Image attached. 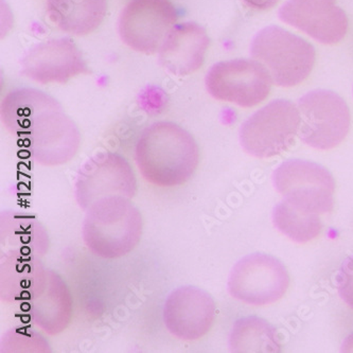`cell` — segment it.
<instances>
[{
  "mask_svg": "<svg viewBox=\"0 0 353 353\" xmlns=\"http://www.w3.org/2000/svg\"><path fill=\"white\" fill-rule=\"evenodd\" d=\"M209 44L208 34L199 23L175 25L159 49V65L174 76L194 74L204 64Z\"/></svg>",
  "mask_w": 353,
  "mask_h": 353,
  "instance_id": "obj_15",
  "label": "cell"
},
{
  "mask_svg": "<svg viewBox=\"0 0 353 353\" xmlns=\"http://www.w3.org/2000/svg\"><path fill=\"white\" fill-rule=\"evenodd\" d=\"M242 3L252 11H266L275 7L280 0H241Z\"/></svg>",
  "mask_w": 353,
  "mask_h": 353,
  "instance_id": "obj_24",
  "label": "cell"
},
{
  "mask_svg": "<svg viewBox=\"0 0 353 353\" xmlns=\"http://www.w3.org/2000/svg\"><path fill=\"white\" fill-rule=\"evenodd\" d=\"M230 350L234 353H276L281 351L275 327L257 316L238 319L230 335Z\"/></svg>",
  "mask_w": 353,
  "mask_h": 353,
  "instance_id": "obj_20",
  "label": "cell"
},
{
  "mask_svg": "<svg viewBox=\"0 0 353 353\" xmlns=\"http://www.w3.org/2000/svg\"><path fill=\"white\" fill-rule=\"evenodd\" d=\"M21 74L39 84H65L86 74L88 66L72 39H51L35 45L21 59Z\"/></svg>",
  "mask_w": 353,
  "mask_h": 353,
  "instance_id": "obj_13",
  "label": "cell"
},
{
  "mask_svg": "<svg viewBox=\"0 0 353 353\" xmlns=\"http://www.w3.org/2000/svg\"><path fill=\"white\" fill-rule=\"evenodd\" d=\"M250 55L268 68L280 88L299 85L312 72L316 52L312 44L277 26L264 28L252 39Z\"/></svg>",
  "mask_w": 353,
  "mask_h": 353,
  "instance_id": "obj_4",
  "label": "cell"
},
{
  "mask_svg": "<svg viewBox=\"0 0 353 353\" xmlns=\"http://www.w3.org/2000/svg\"><path fill=\"white\" fill-rule=\"evenodd\" d=\"M33 323L49 335L66 330L74 314V299L66 282L59 274L48 271L44 290L26 303Z\"/></svg>",
  "mask_w": 353,
  "mask_h": 353,
  "instance_id": "obj_17",
  "label": "cell"
},
{
  "mask_svg": "<svg viewBox=\"0 0 353 353\" xmlns=\"http://www.w3.org/2000/svg\"><path fill=\"white\" fill-rule=\"evenodd\" d=\"M46 12L63 32L85 37L105 19L108 0H47Z\"/></svg>",
  "mask_w": 353,
  "mask_h": 353,
  "instance_id": "obj_18",
  "label": "cell"
},
{
  "mask_svg": "<svg viewBox=\"0 0 353 353\" xmlns=\"http://www.w3.org/2000/svg\"><path fill=\"white\" fill-rule=\"evenodd\" d=\"M74 187L77 202L86 210L103 197L135 196L137 179L125 157L115 152L104 151L90 157L80 168Z\"/></svg>",
  "mask_w": 353,
  "mask_h": 353,
  "instance_id": "obj_10",
  "label": "cell"
},
{
  "mask_svg": "<svg viewBox=\"0 0 353 353\" xmlns=\"http://www.w3.org/2000/svg\"><path fill=\"white\" fill-rule=\"evenodd\" d=\"M336 287L342 301L353 309V255L341 264L336 276Z\"/></svg>",
  "mask_w": 353,
  "mask_h": 353,
  "instance_id": "obj_23",
  "label": "cell"
},
{
  "mask_svg": "<svg viewBox=\"0 0 353 353\" xmlns=\"http://www.w3.org/2000/svg\"><path fill=\"white\" fill-rule=\"evenodd\" d=\"M179 19L171 0H131L120 14V37L137 52L154 54Z\"/></svg>",
  "mask_w": 353,
  "mask_h": 353,
  "instance_id": "obj_11",
  "label": "cell"
},
{
  "mask_svg": "<svg viewBox=\"0 0 353 353\" xmlns=\"http://www.w3.org/2000/svg\"><path fill=\"white\" fill-rule=\"evenodd\" d=\"M0 110L3 125L23 140L41 165H64L78 153V126L50 94L35 88L12 90L3 99Z\"/></svg>",
  "mask_w": 353,
  "mask_h": 353,
  "instance_id": "obj_1",
  "label": "cell"
},
{
  "mask_svg": "<svg viewBox=\"0 0 353 353\" xmlns=\"http://www.w3.org/2000/svg\"><path fill=\"white\" fill-rule=\"evenodd\" d=\"M290 287L287 268L273 256L255 252L236 262L228 278L232 299L250 305H268L285 295Z\"/></svg>",
  "mask_w": 353,
  "mask_h": 353,
  "instance_id": "obj_9",
  "label": "cell"
},
{
  "mask_svg": "<svg viewBox=\"0 0 353 353\" xmlns=\"http://www.w3.org/2000/svg\"><path fill=\"white\" fill-rule=\"evenodd\" d=\"M343 352H353V333L347 337L342 347Z\"/></svg>",
  "mask_w": 353,
  "mask_h": 353,
  "instance_id": "obj_25",
  "label": "cell"
},
{
  "mask_svg": "<svg viewBox=\"0 0 353 353\" xmlns=\"http://www.w3.org/2000/svg\"><path fill=\"white\" fill-rule=\"evenodd\" d=\"M216 315L212 296L192 285L173 290L163 305L165 328L173 336L186 342L204 337L214 326Z\"/></svg>",
  "mask_w": 353,
  "mask_h": 353,
  "instance_id": "obj_12",
  "label": "cell"
},
{
  "mask_svg": "<svg viewBox=\"0 0 353 353\" xmlns=\"http://www.w3.org/2000/svg\"><path fill=\"white\" fill-rule=\"evenodd\" d=\"M274 187L293 208L310 214H330L335 181L330 171L303 159L285 161L274 171Z\"/></svg>",
  "mask_w": 353,
  "mask_h": 353,
  "instance_id": "obj_5",
  "label": "cell"
},
{
  "mask_svg": "<svg viewBox=\"0 0 353 353\" xmlns=\"http://www.w3.org/2000/svg\"><path fill=\"white\" fill-rule=\"evenodd\" d=\"M299 126V106L289 100L278 99L260 108L242 123L240 143L252 157L271 159L293 145Z\"/></svg>",
  "mask_w": 353,
  "mask_h": 353,
  "instance_id": "obj_6",
  "label": "cell"
},
{
  "mask_svg": "<svg viewBox=\"0 0 353 353\" xmlns=\"http://www.w3.org/2000/svg\"><path fill=\"white\" fill-rule=\"evenodd\" d=\"M138 169L154 186L173 188L188 183L200 163L193 136L171 121L152 123L141 132L135 148Z\"/></svg>",
  "mask_w": 353,
  "mask_h": 353,
  "instance_id": "obj_2",
  "label": "cell"
},
{
  "mask_svg": "<svg viewBox=\"0 0 353 353\" xmlns=\"http://www.w3.org/2000/svg\"><path fill=\"white\" fill-rule=\"evenodd\" d=\"M85 211L83 240L94 255L117 259L129 255L139 244L143 216L129 197H103Z\"/></svg>",
  "mask_w": 353,
  "mask_h": 353,
  "instance_id": "obj_3",
  "label": "cell"
},
{
  "mask_svg": "<svg viewBox=\"0 0 353 353\" xmlns=\"http://www.w3.org/2000/svg\"><path fill=\"white\" fill-rule=\"evenodd\" d=\"M47 278L48 270L39 256L5 252L0 263V297L7 303H28L44 290Z\"/></svg>",
  "mask_w": 353,
  "mask_h": 353,
  "instance_id": "obj_16",
  "label": "cell"
},
{
  "mask_svg": "<svg viewBox=\"0 0 353 353\" xmlns=\"http://www.w3.org/2000/svg\"><path fill=\"white\" fill-rule=\"evenodd\" d=\"M275 228L296 243H307L321 234L323 230L319 214H310L293 208L285 201L278 203L273 209Z\"/></svg>",
  "mask_w": 353,
  "mask_h": 353,
  "instance_id": "obj_21",
  "label": "cell"
},
{
  "mask_svg": "<svg viewBox=\"0 0 353 353\" xmlns=\"http://www.w3.org/2000/svg\"><path fill=\"white\" fill-rule=\"evenodd\" d=\"M0 240L6 252H19L41 257L49 248L44 226L32 214L21 211H3L0 221Z\"/></svg>",
  "mask_w": 353,
  "mask_h": 353,
  "instance_id": "obj_19",
  "label": "cell"
},
{
  "mask_svg": "<svg viewBox=\"0 0 353 353\" xmlns=\"http://www.w3.org/2000/svg\"><path fill=\"white\" fill-rule=\"evenodd\" d=\"M5 342H13V344L9 343V344L5 345V348H11L13 347V350H17V348H28L29 352H32V349L37 348L39 352H44L43 349L49 351V346L44 339L39 334L33 332H27L25 330H12L11 332L8 333L5 337H3Z\"/></svg>",
  "mask_w": 353,
  "mask_h": 353,
  "instance_id": "obj_22",
  "label": "cell"
},
{
  "mask_svg": "<svg viewBox=\"0 0 353 353\" xmlns=\"http://www.w3.org/2000/svg\"><path fill=\"white\" fill-rule=\"evenodd\" d=\"M279 19L321 44H336L348 31L346 13L335 0H289L280 8Z\"/></svg>",
  "mask_w": 353,
  "mask_h": 353,
  "instance_id": "obj_14",
  "label": "cell"
},
{
  "mask_svg": "<svg viewBox=\"0 0 353 353\" xmlns=\"http://www.w3.org/2000/svg\"><path fill=\"white\" fill-rule=\"evenodd\" d=\"M299 138L309 147L330 150L344 141L350 130L351 116L344 99L336 92L316 90L299 100Z\"/></svg>",
  "mask_w": 353,
  "mask_h": 353,
  "instance_id": "obj_7",
  "label": "cell"
},
{
  "mask_svg": "<svg viewBox=\"0 0 353 353\" xmlns=\"http://www.w3.org/2000/svg\"><path fill=\"white\" fill-rule=\"evenodd\" d=\"M271 74L259 61L234 59L212 65L205 84L211 97L219 101L252 108L268 98L272 88Z\"/></svg>",
  "mask_w": 353,
  "mask_h": 353,
  "instance_id": "obj_8",
  "label": "cell"
}]
</instances>
